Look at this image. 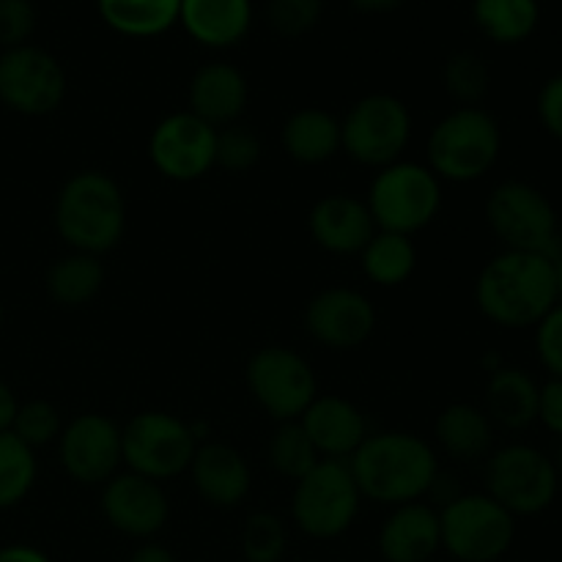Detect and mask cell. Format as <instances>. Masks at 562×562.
Here are the masks:
<instances>
[{"mask_svg":"<svg viewBox=\"0 0 562 562\" xmlns=\"http://www.w3.org/2000/svg\"><path fill=\"white\" fill-rule=\"evenodd\" d=\"M475 302L477 311L497 327H538L560 302L554 258L525 250L497 252L477 274Z\"/></svg>","mask_w":562,"mask_h":562,"instance_id":"6da1fadb","label":"cell"},{"mask_svg":"<svg viewBox=\"0 0 562 562\" xmlns=\"http://www.w3.org/2000/svg\"><path fill=\"white\" fill-rule=\"evenodd\" d=\"M349 470L362 497L390 508L420 503L439 481V459L431 442L409 431L368 434L349 459Z\"/></svg>","mask_w":562,"mask_h":562,"instance_id":"7a4b0ae2","label":"cell"},{"mask_svg":"<svg viewBox=\"0 0 562 562\" xmlns=\"http://www.w3.org/2000/svg\"><path fill=\"white\" fill-rule=\"evenodd\" d=\"M53 217L55 231L71 250L102 258L124 239V190L104 170H80L58 190Z\"/></svg>","mask_w":562,"mask_h":562,"instance_id":"3957f363","label":"cell"},{"mask_svg":"<svg viewBox=\"0 0 562 562\" xmlns=\"http://www.w3.org/2000/svg\"><path fill=\"white\" fill-rule=\"evenodd\" d=\"M428 168L439 181L470 184L483 179L503 154L499 121L483 108L450 110L428 135Z\"/></svg>","mask_w":562,"mask_h":562,"instance_id":"277c9868","label":"cell"},{"mask_svg":"<svg viewBox=\"0 0 562 562\" xmlns=\"http://www.w3.org/2000/svg\"><path fill=\"white\" fill-rule=\"evenodd\" d=\"M366 203L379 231L415 236L437 220L442 209V181L428 165L398 159L376 170Z\"/></svg>","mask_w":562,"mask_h":562,"instance_id":"5b68a950","label":"cell"},{"mask_svg":"<svg viewBox=\"0 0 562 562\" xmlns=\"http://www.w3.org/2000/svg\"><path fill=\"white\" fill-rule=\"evenodd\" d=\"M362 494L349 461L322 459L302 481L294 483L291 494V519L316 541H333L351 530L360 514Z\"/></svg>","mask_w":562,"mask_h":562,"instance_id":"8992f818","label":"cell"},{"mask_svg":"<svg viewBox=\"0 0 562 562\" xmlns=\"http://www.w3.org/2000/svg\"><path fill=\"white\" fill-rule=\"evenodd\" d=\"M412 140V113L393 93H368L357 99L340 121V151L366 168H387L404 159Z\"/></svg>","mask_w":562,"mask_h":562,"instance_id":"52a82bcc","label":"cell"},{"mask_svg":"<svg viewBox=\"0 0 562 562\" xmlns=\"http://www.w3.org/2000/svg\"><path fill=\"white\" fill-rule=\"evenodd\" d=\"M558 492V464L532 445H505L486 459V494L516 519L549 510Z\"/></svg>","mask_w":562,"mask_h":562,"instance_id":"ba28073f","label":"cell"},{"mask_svg":"<svg viewBox=\"0 0 562 562\" xmlns=\"http://www.w3.org/2000/svg\"><path fill=\"white\" fill-rule=\"evenodd\" d=\"M121 442H124V464L130 467V472L165 483L190 472L198 450V434L170 412L148 409L137 412L121 428Z\"/></svg>","mask_w":562,"mask_h":562,"instance_id":"9c48e42d","label":"cell"},{"mask_svg":"<svg viewBox=\"0 0 562 562\" xmlns=\"http://www.w3.org/2000/svg\"><path fill=\"white\" fill-rule=\"evenodd\" d=\"M442 549L459 562H497L508 554L516 538V516H510L488 494H461L439 510Z\"/></svg>","mask_w":562,"mask_h":562,"instance_id":"30bf717a","label":"cell"},{"mask_svg":"<svg viewBox=\"0 0 562 562\" xmlns=\"http://www.w3.org/2000/svg\"><path fill=\"white\" fill-rule=\"evenodd\" d=\"M486 223L505 250L554 256L560 217L552 201L527 181L510 179L494 187L486 201Z\"/></svg>","mask_w":562,"mask_h":562,"instance_id":"8fae6325","label":"cell"},{"mask_svg":"<svg viewBox=\"0 0 562 562\" xmlns=\"http://www.w3.org/2000/svg\"><path fill=\"white\" fill-rule=\"evenodd\" d=\"M247 390L272 420H300L316 401L318 382L311 362L289 346H263L247 362Z\"/></svg>","mask_w":562,"mask_h":562,"instance_id":"7c38bea8","label":"cell"},{"mask_svg":"<svg viewBox=\"0 0 562 562\" xmlns=\"http://www.w3.org/2000/svg\"><path fill=\"white\" fill-rule=\"evenodd\" d=\"M66 69L49 49L36 44L0 53V104L27 119H42L64 104Z\"/></svg>","mask_w":562,"mask_h":562,"instance_id":"4fadbf2b","label":"cell"},{"mask_svg":"<svg viewBox=\"0 0 562 562\" xmlns=\"http://www.w3.org/2000/svg\"><path fill=\"white\" fill-rule=\"evenodd\" d=\"M151 165L170 181H198L217 168V130L190 110L165 115L148 137Z\"/></svg>","mask_w":562,"mask_h":562,"instance_id":"5bb4252c","label":"cell"},{"mask_svg":"<svg viewBox=\"0 0 562 562\" xmlns=\"http://www.w3.org/2000/svg\"><path fill=\"white\" fill-rule=\"evenodd\" d=\"M58 459L71 481L82 486H104L124 464L121 426L99 412L75 417L58 437Z\"/></svg>","mask_w":562,"mask_h":562,"instance_id":"9a60e30c","label":"cell"},{"mask_svg":"<svg viewBox=\"0 0 562 562\" xmlns=\"http://www.w3.org/2000/svg\"><path fill=\"white\" fill-rule=\"evenodd\" d=\"M376 307L362 291L333 285L307 302L305 329L316 344L349 351L366 344L376 329Z\"/></svg>","mask_w":562,"mask_h":562,"instance_id":"2e32d148","label":"cell"},{"mask_svg":"<svg viewBox=\"0 0 562 562\" xmlns=\"http://www.w3.org/2000/svg\"><path fill=\"white\" fill-rule=\"evenodd\" d=\"M102 514L108 525L121 536L148 541L168 525L170 503L162 483L126 470L104 483Z\"/></svg>","mask_w":562,"mask_h":562,"instance_id":"e0dca14e","label":"cell"},{"mask_svg":"<svg viewBox=\"0 0 562 562\" xmlns=\"http://www.w3.org/2000/svg\"><path fill=\"white\" fill-rule=\"evenodd\" d=\"M307 228L313 241L333 256H360L379 231L368 203L346 192H333L316 201L307 217Z\"/></svg>","mask_w":562,"mask_h":562,"instance_id":"ac0fdd59","label":"cell"},{"mask_svg":"<svg viewBox=\"0 0 562 562\" xmlns=\"http://www.w3.org/2000/svg\"><path fill=\"white\" fill-rule=\"evenodd\" d=\"M192 486L203 503L212 508H236L247 499L252 486L250 464L236 448L225 442L198 445L195 459L190 464Z\"/></svg>","mask_w":562,"mask_h":562,"instance_id":"d6986e66","label":"cell"},{"mask_svg":"<svg viewBox=\"0 0 562 562\" xmlns=\"http://www.w3.org/2000/svg\"><path fill=\"white\" fill-rule=\"evenodd\" d=\"M300 423L316 445L318 456L333 461H349L371 434L366 415L340 395H316Z\"/></svg>","mask_w":562,"mask_h":562,"instance_id":"ffe728a7","label":"cell"},{"mask_svg":"<svg viewBox=\"0 0 562 562\" xmlns=\"http://www.w3.org/2000/svg\"><path fill=\"white\" fill-rule=\"evenodd\" d=\"M187 99H190L192 115L206 121L214 130H223V126L239 124L247 110L250 88L241 69L225 60H212L192 75Z\"/></svg>","mask_w":562,"mask_h":562,"instance_id":"44dd1931","label":"cell"},{"mask_svg":"<svg viewBox=\"0 0 562 562\" xmlns=\"http://www.w3.org/2000/svg\"><path fill=\"white\" fill-rule=\"evenodd\" d=\"M439 549H442L439 510L423 499L398 505L382 521L379 554L384 562H431Z\"/></svg>","mask_w":562,"mask_h":562,"instance_id":"7402d4cb","label":"cell"},{"mask_svg":"<svg viewBox=\"0 0 562 562\" xmlns=\"http://www.w3.org/2000/svg\"><path fill=\"white\" fill-rule=\"evenodd\" d=\"M179 25L201 47H236L250 33L252 0H181Z\"/></svg>","mask_w":562,"mask_h":562,"instance_id":"603a6c76","label":"cell"},{"mask_svg":"<svg viewBox=\"0 0 562 562\" xmlns=\"http://www.w3.org/2000/svg\"><path fill=\"white\" fill-rule=\"evenodd\" d=\"M538 393L541 384L521 368H494L486 384V415L494 426L521 431L538 420Z\"/></svg>","mask_w":562,"mask_h":562,"instance_id":"cb8c5ba5","label":"cell"},{"mask_svg":"<svg viewBox=\"0 0 562 562\" xmlns=\"http://www.w3.org/2000/svg\"><path fill=\"white\" fill-rule=\"evenodd\" d=\"M437 445L456 461L488 459L494 448V423L475 404H450L439 412Z\"/></svg>","mask_w":562,"mask_h":562,"instance_id":"d4e9b609","label":"cell"},{"mask_svg":"<svg viewBox=\"0 0 562 562\" xmlns=\"http://www.w3.org/2000/svg\"><path fill=\"white\" fill-rule=\"evenodd\" d=\"M283 146L294 162L322 165L340 151V121L322 108H302L283 124Z\"/></svg>","mask_w":562,"mask_h":562,"instance_id":"484cf974","label":"cell"},{"mask_svg":"<svg viewBox=\"0 0 562 562\" xmlns=\"http://www.w3.org/2000/svg\"><path fill=\"white\" fill-rule=\"evenodd\" d=\"M110 31L126 38H154L179 25L181 0H97Z\"/></svg>","mask_w":562,"mask_h":562,"instance_id":"4316f807","label":"cell"},{"mask_svg":"<svg viewBox=\"0 0 562 562\" xmlns=\"http://www.w3.org/2000/svg\"><path fill=\"white\" fill-rule=\"evenodd\" d=\"M104 263L91 252L71 250L69 256L58 258L47 272V294L60 307H86L102 294L104 289Z\"/></svg>","mask_w":562,"mask_h":562,"instance_id":"83f0119b","label":"cell"},{"mask_svg":"<svg viewBox=\"0 0 562 562\" xmlns=\"http://www.w3.org/2000/svg\"><path fill=\"white\" fill-rule=\"evenodd\" d=\"M472 20L477 31L494 44H521L538 31V0H472Z\"/></svg>","mask_w":562,"mask_h":562,"instance_id":"f1b7e54d","label":"cell"},{"mask_svg":"<svg viewBox=\"0 0 562 562\" xmlns=\"http://www.w3.org/2000/svg\"><path fill=\"white\" fill-rule=\"evenodd\" d=\"M360 263L368 280H373L382 289H395L415 274L417 247L412 236L376 231V236L360 252Z\"/></svg>","mask_w":562,"mask_h":562,"instance_id":"f546056e","label":"cell"},{"mask_svg":"<svg viewBox=\"0 0 562 562\" xmlns=\"http://www.w3.org/2000/svg\"><path fill=\"white\" fill-rule=\"evenodd\" d=\"M38 477L36 450L11 431L0 434V510L16 508L33 492Z\"/></svg>","mask_w":562,"mask_h":562,"instance_id":"4dcf8cb0","label":"cell"},{"mask_svg":"<svg viewBox=\"0 0 562 562\" xmlns=\"http://www.w3.org/2000/svg\"><path fill=\"white\" fill-rule=\"evenodd\" d=\"M322 461L316 445L311 442L307 431L300 420L278 423L272 439H269V464L278 475L289 481H302L313 467Z\"/></svg>","mask_w":562,"mask_h":562,"instance_id":"1f68e13d","label":"cell"},{"mask_svg":"<svg viewBox=\"0 0 562 562\" xmlns=\"http://www.w3.org/2000/svg\"><path fill=\"white\" fill-rule=\"evenodd\" d=\"M442 86L459 108H481L488 86H492V71L481 55L464 49V53H453L445 60Z\"/></svg>","mask_w":562,"mask_h":562,"instance_id":"d6a6232c","label":"cell"},{"mask_svg":"<svg viewBox=\"0 0 562 562\" xmlns=\"http://www.w3.org/2000/svg\"><path fill=\"white\" fill-rule=\"evenodd\" d=\"M289 549V532L280 516L258 510L241 530V554L247 562H280Z\"/></svg>","mask_w":562,"mask_h":562,"instance_id":"836d02e7","label":"cell"},{"mask_svg":"<svg viewBox=\"0 0 562 562\" xmlns=\"http://www.w3.org/2000/svg\"><path fill=\"white\" fill-rule=\"evenodd\" d=\"M60 431H64V420H60L58 406L49 404V401L44 398H33L20 404L14 426H11V434L20 437L31 450L47 448V445L58 442Z\"/></svg>","mask_w":562,"mask_h":562,"instance_id":"e575fe53","label":"cell"},{"mask_svg":"<svg viewBox=\"0 0 562 562\" xmlns=\"http://www.w3.org/2000/svg\"><path fill=\"white\" fill-rule=\"evenodd\" d=\"M263 143L250 126L231 124L217 130V168L228 173H247L261 162Z\"/></svg>","mask_w":562,"mask_h":562,"instance_id":"d590c367","label":"cell"},{"mask_svg":"<svg viewBox=\"0 0 562 562\" xmlns=\"http://www.w3.org/2000/svg\"><path fill=\"white\" fill-rule=\"evenodd\" d=\"M324 0H269L267 22L278 36L300 38L318 25Z\"/></svg>","mask_w":562,"mask_h":562,"instance_id":"8d00e7d4","label":"cell"},{"mask_svg":"<svg viewBox=\"0 0 562 562\" xmlns=\"http://www.w3.org/2000/svg\"><path fill=\"white\" fill-rule=\"evenodd\" d=\"M36 22L38 14L33 0H0V53L31 44Z\"/></svg>","mask_w":562,"mask_h":562,"instance_id":"74e56055","label":"cell"},{"mask_svg":"<svg viewBox=\"0 0 562 562\" xmlns=\"http://www.w3.org/2000/svg\"><path fill=\"white\" fill-rule=\"evenodd\" d=\"M536 351L549 376L562 379V302L552 307L536 327Z\"/></svg>","mask_w":562,"mask_h":562,"instance_id":"f35d334b","label":"cell"},{"mask_svg":"<svg viewBox=\"0 0 562 562\" xmlns=\"http://www.w3.org/2000/svg\"><path fill=\"white\" fill-rule=\"evenodd\" d=\"M538 121L547 130V135H552L554 140L562 143V75L549 77L547 82L538 91Z\"/></svg>","mask_w":562,"mask_h":562,"instance_id":"ab89813d","label":"cell"},{"mask_svg":"<svg viewBox=\"0 0 562 562\" xmlns=\"http://www.w3.org/2000/svg\"><path fill=\"white\" fill-rule=\"evenodd\" d=\"M538 423H543L547 431L562 439V379L549 376L538 393Z\"/></svg>","mask_w":562,"mask_h":562,"instance_id":"60d3db41","label":"cell"},{"mask_svg":"<svg viewBox=\"0 0 562 562\" xmlns=\"http://www.w3.org/2000/svg\"><path fill=\"white\" fill-rule=\"evenodd\" d=\"M0 562H53L42 549L27 547V543H11L0 549Z\"/></svg>","mask_w":562,"mask_h":562,"instance_id":"b9f144b4","label":"cell"},{"mask_svg":"<svg viewBox=\"0 0 562 562\" xmlns=\"http://www.w3.org/2000/svg\"><path fill=\"white\" fill-rule=\"evenodd\" d=\"M16 409H20V401H16L14 390H11L5 382H0V434L11 431Z\"/></svg>","mask_w":562,"mask_h":562,"instance_id":"7bdbcfd3","label":"cell"},{"mask_svg":"<svg viewBox=\"0 0 562 562\" xmlns=\"http://www.w3.org/2000/svg\"><path fill=\"white\" fill-rule=\"evenodd\" d=\"M126 562H176V558L170 549L162 547V543L146 541L143 547H137L135 552L130 554V560Z\"/></svg>","mask_w":562,"mask_h":562,"instance_id":"ee69618b","label":"cell"},{"mask_svg":"<svg viewBox=\"0 0 562 562\" xmlns=\"http://www.w3.org/2000/svg\"><path fill=\"white\" fill-rule=\"evenodd\" d=\"M357 11L362 14H387V11H395L398 5H404L406 0H349Z\"/></svg>","mask_w":562,"mask_h":562,"instance_id":"f6af8a7d","label":"cell"},{"mask_svg":"<svg viewBox=\"0 0 562 562\" xmlns=\"http://www.w3.org/2000/svg\"><path fill=\"white\" fill-rule=\"evenodd\" d=\"M554 278H558V296L562 302V252L554 256Z\"/></svg>","mask_w":562,"mask_h":562,"instance_id":"bcb514c9","label":"cell"},{"mask_svg":"<svg viewBox=\"0 0 562 562\" xmlns=\"http://www.w3.org/2000/svg\"><path fill=\"white\" fill-rule=\"evenodd\" d=\"M558 252H562V223H560V228H558V239H554V256H558Z\"/></svg>","mask_w":562,"mask_h":562,"instance_id":"7dc6e473","label":"cell"},{"mask_svg":"<svg viewBox=\"0 0 562 562\" xmlns=\"http://www.w3.org/2000/svg\"><path fill=\"white\" fill-rule=\"evenodd\" d=\"M554 464H558V472H560V481H562V445H560V453H558V461H554Z\"/></svg>","mask_w":562,"mask_h":562,"instance_id":"c3c4849f","label":"cell"},{"mask_svg":"<svg viewBox=\"0 0 562 562\" xmlns=\"http://www.w3.org/2000/svg\"><path fill=\"white\" fill-rule=\"evenodd\" d=\"M0 327H3V305H0Z\"/></svg>","mask_w":562,"mask_h":562,"instance_id":"681fc988","label":"cell"}]
</instances>
